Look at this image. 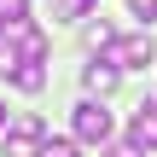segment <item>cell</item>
<instances>
[{"instance_id": "obj_2", "label": "cell", "mask_w": 157, "mask_h": 157, "mask_svg": "<svg viewBox=\"0 0 157 157\" xmlns=\"http://www.w3.org/2000/svg\"><path fill=\"white\" fill-rule=\"evenodd\" d=\"M76 140H87V146H111V111H105L99 99H82V105H76Z\"/></svg>"}, {"instance_id": "obj_13", "label": "cell", "mask_w": 157, "mask_h": 157, "mask_svg": "<svg viewBox=\"0 0 157 157\" xmlns=\"http://www.w3.org/2000/svg\"><path fill=\"white\" fill-rule=\"evenodd\" d=\"M0 134H6V105H0Z\"/></svg>"}, {"instance_id": "obj_5", "label": "cell", "mask_w": 157, "mask_h": 157, "mask_svg": "<svg viewBox=\"0 0 157 157\" xmlns=\"http://www.w3.org/2000/svg\"><path fill=\"white\" fill-rule=\"evenodd\" d=\"M128 140H134V146H146V151H157V105H140V111H134Z\"/></svg>"}, {"instance_id": "obj_4", "label": "cell", "mask_w": 157, "mask_h": 157, "mask_svg": "<svg viewBox=\"0 0 157 157\" xmlns=\"http://www.w3.org/2000/svg\"><path fill=\"white\" fill-rule=\"evenodd\" d=\"M6 47H12V52H17V58H35V64H47V35H41V29H35V23H17V29H12V41H6Z\"/></svg>"}, {"instance_id": "obj_7", "label": "cell", "mask_w": 157, "mask_h": 157, "mask_svg": "<svg viewBox=\"0 0 157 157\" xmlns=\"http://www.w3.org/2000/svg\"><path fill=\"white\" fill-rule=\"evenodd\" d=\"M82 82H87V93H111V87H117V64H111V58H99V64H87V76H82Z\"/></svg>"}, {"instance_id": "obj_1", "label": "cell", "mask_w": 157, "mask_h": 157, "mask_svg": "<svg viewBox=\"0 0 157 157\" xmlns=\"http://www.w3.org/2000/svg\"><path fill=\"white\" fill-rule=\"evenodd\" d=\"M99 58H111L117 70H146L151 64V35H117Z\"/></svg>"}, {"instance_id": "obj_9", "label": "cell", "mask_w": 157, "mask_h": 157, "mask_svg": "<svg viewBox=\"0 0 157 157\" xmlns=\"http://www.w3.org/2000/svg\"><path fill=\"white\" fill-rule=\"evenodd\" d=\"M41 157H82V151H76V140H47Z\"/></svg>"}, {"instance_id": "obj_12", "label": "cell", "mask_w": 157, "mask_h": 157, "mask_svg": "<svg viewBox=\"0 0 157 157\" xmlns=\"http://www.w3.org/2000/svg\"><path fill=\"white\" fill-rule=\"evenodd\" d=\"M93 0H58V17H87Z\"/></svg>"}, {"instance_id": "obj_3", "label": "cell", "mask_w": 157, "mask_h": 157, "mask_svg": "<svg viewBox=\"0 0 157 157\" xmlns=\"http://www.w3.org/2000/svg\"><path fill=\"white\" fill-rule=\"evenodd\" d=\"M47 146V122L41 117H23L17 128H6V157H41Z\"/></svg>"}, {"instance_id": "obj_6", "label": "cell", "mask_w": 157, "mask_h": 157, "mask_svg": "<svg viewBox=\"0 0 157 157\" xmlns=\"http://www.w3.org/2000/svg\"><path fill=\"white\" fill-rule=\"evenodd\" d=\"M6 82H12V87H23V93H41V87H47V70H41L35 58H23V64H17Z\"/></svg>"}, {"instance_id": "obj_11", "label": "cell", "mask_w": 157, "mask_h": 157, "mask_svg": "<svg viewBox=\"0 0 157 157\" xmlns=\"http://www.w3.org/2000/svg\"><path fill=\"white\" fill-rule=\"evenodd\" d=\"M128 12H134L140 23H157V0H128Z\"/></svg>"}, {"instance_id": "obj_8", "label": "cell", "mask_w": 157, "mask_h": 157, "mask_svg": "<svg viewBox=\"0 0 157 157\" xmlns=\"http://www.w3.org/2000/svg\"><path fill=\"white\" fill-rule=\"evenodd\" d=\"M0 23H6V29L29 23V0H0Z\"/></svg>"}, {"instance_id": "obj_10", "label": "cell", "mask_w": 157, "mask_h": 157, "mask_svg": "<svg viewBox=\"0 0 157 157\" xmlns=\"http://www.w3.org/2000/svg\"><path fill=\"white\" fill-rule=\"evenodd\" d=\"M105 157H146V146H134V140H111Z\"/></svg>"}]
</instances>
